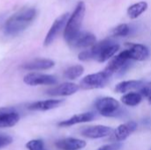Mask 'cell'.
<instances>
[{"label": "cell", "instance_id": "obj_1", "mask_svg": "<svg viewBox=\"0 0 151 150\" xmlns=\"http://www.w3.org/2000/svg\"><path fill=\"white\" fill-rule=\"evenodd\" d=\"M37 11L34 7H25L10 16L4 25V32L8 36H17L24 32L35 19Z\"/></svg>", "mask_w": 151, "mask_h": 150}, {"label": "cell", "instance_id": "obj_24", "mask_svg": "<svg viewBox=\"0 0 151 150\" xmlns=\"http://www.w3.org/2000/svg\"><path fill=\"white\" fill-rule=\"evenodd\" d=\"M26 147L28 150H44V143L42 140H33L27 142Z\"/></svg>", "mask_w": 151, "mask_h": 150}, {"label": "cell", "instance_id": "obj_2", "mask_svg": "<svg viewBox=\"0 0 151 150\" xmlns=\"http://www.w3.org/2000/svg\"><path fill=\"white\" fill-rule=\"evenodd\" d=\"M119 50V45L110 39H105L102 42L95 43L89 50L81 51L79 54L81 61L96 60L99 63H104L112 57Z\"/></svg>", "mask_w": 151, "mask_h": 150}, {"label": "cell", "instance_id": "obj_8", "mask_svg": "<svg viewBox=\"0 0 151 150\" xmlns=\"http://www.w3.org/2000/svg\"><path fill=\"white\" fill-rule=\"evenodd\" d=\"M24 83L28 86H39V85H54L57 83V78L50 74H43L38 72L27 73L24 79Z\"/></svg>", "mask_w": 151, "mask_h": 150}, {"label": "cell", "instance_id": "obj_21", "mask_svg": "<svg viewBox=\"0 0 151 150\" xmlns=\"http://www.w3.org/2000/svg\"><path fill=\"white\" fill-rule=\"evenodd\" d=\"M142 100V95L141 93L131 92L121 97V102L127 106H136Z\"/></svg>", "mask_w": 151, "mask_h": 150}, {"label": "cell", "instance_id": "obj_26", "mask_svg": "<svg viewBox=\"0 0 151 150\" xmlns=\"http://www.w3.org/2000/svg\"><path fill=\"white\" fill-rule=\"evenodd\" d=\"M12 142V137L8 136V135H3L0 134V149L6 147L8 145H10Z\"/></svg>", "mask_w": 151, "mask_h": 150}, {"label": "cell", "instance_id": "obj_3", "mask_svg": "<svg viewBox=\"0 0 151 150\" xmlns=\"http://www.w3.org/2000/svg\"><path fill=\"white\" fill-rule=\"evenodd\" d=\"M85 11H86V5L84 2L81 1L78 3L73 12L69 17L64 31V38L68 44L81 33L80 30H81L82 20L84 19Z\"/></svg>", "mask_w": 151, "mask_h": 150}, {"label": "cell", "instance_id": "obj_23", "mask_svg": "<svg viewBox=\"0 0 151 150\" xmlns=\"http://www.w3.org/2000/svg\"><path fill=\"white\" fill-rule=\"evenodd\" d=\"M130 33V27L127 24H120L112 29V36H127Z\"/></svg>", "mask_w": 151, "mask_h": 150}, {"label": "cell", "instance_id": "obj_5", "mask_svg": "<svg viewBox=\"0 0 151 150\" xmlns=\"http://www.w3.org/2000/svg\"><path fill=\"white\" fill-rule=\"evenodd\" d=\"M98 112L105 117H115L119 112V103L112 97H103L96 100L95 103Z\"/></svg>", "mask_w": 151, "mask_h": 150}, {"label": "cell", "instance_id": "obj_14", "mask_svg": "<svg viewBox=\"0 0 151 150\" xmlns=\"http://www.w3.org/2000/svg\"><path fill=\"white\" fill-rule=\"evenodd\" d=\"M113 130L111 127L104 126H88L81 131V134L89 139H98L106 137L112 133Z\"/></svg>", "mask_w": 151, "mask_h": 150}, {"label": "cell", "instance_id": "obj_17", "mask_svg": "<svg viewBox=\"0 0 151 150\" xmlns=\"http://www.w3.org/2000/svg\"><path fill=\"white\" fill-rule=\"evenodd\" d=\"M56 146L60 150H79L86 146V142L75 138H65L58 141Z\"/></svg>", "mask_w": 151, "mask_h": 150}, {"label": "cell", "instance_id": "obj_12", "mask_svg": "<svg viewBox=\"0 0 151 150\" xmlns=\"http://www.w3.org/2000/svg\"><path fill=\"white\" fill-rule=\"evenodd\" d=\"M79 88L80 87L74 83L65 82L52 88H50L46 91V94L51 96H67L76 93L79 90Z\"/></svg>", "mask_w": 151, "mask_h": 150}, {"label": "cell", "instance_id": "obj_18", "mask_svg": "<svg viewBox=\"0 0 151 150\" xmlns=\"http://www.w3.org/2000/svg\"><path fill=\"white\" fill-rule=\"evenodd\" d=\"M95 118V115L92 112H85V113H81V114H77L73 116L72 118L61 121L60 123H58V126L60 127H67V126H72L73 125L76 124H80V123H86V122H89L91 120H93Z\"/></svg>", "mask_w": 151, "mask_h": 150}, {"label": "cell", "instance_id": "obj_19", "mask_svg": "<svg viewBox=\"0 0 151 150\" xmlns=\"http://www.w3.org/2000/svg\"><path fill=\"white\" fill-rule=\"evenodd\" d=\"M143 85V82L142 80H127L122 81L119 84H117L115 88V91L117 93H127L130 90L141 88Z\"/></svg>", "mask_w": 151, "mask_h": 150}, {"label": "cell", "instance_id": "obj_13", "mask_svg": "<svg viewBox=\"0 0 151 150\" xmlns=\"http://www.w3.org/2000/svg\"><path fill=\"white\" fill-rule=\"evenodd\" d=\"M55 65V63L50 59L36 58L21 65L20 68L25 71H43L49 70Z\"/></svg>", "mask_w": 151, "mask_h": 150}, {"label": "cell", "instance_id": "obj_28", "mask_svg": "<svg viewBox=\"0 0 151 150\" xmlns=\"http://www.w3.org/2000/svg\"><path fill=\"white\" fill-rule=\"evenodd\" d=\"M150 150H151V149H150Z\"/></svg>", "mask_w": 151, "mask_h": 150}, {"label": "cell", "instance_id": "obj_20", "mask_svg": "<svg viewBox=\"0 0 151 150\" xmlns=\"http://www.w3.org/2000/svg\"><path fill=\"white\" fill-rule=\"evenodd\" d=\"M148 9V4L144 1L136 3L127 9V14L130 19H137L141 14H142Z\"/></svg>", "mask_w": 151, "mask_h": 150}, {"label": "cell", "instance_id": "obj_11", "mask_svg": "<svg viewBox=\"0 0 151 150\" xmlns=\"http://www.w3.org/2000/svg\"><path fill=\"white\" fill-rule=\"evenodd\" d=\"M128 48L126 50L128 57L132 60L142 61L149 57V50L146 46L139 43H127Z\"/></svg>", "mask_w": 151, "mask_h": 150}, {"label": "cell", "instance_id": "obj_10", "mask_svg": "<svg viewBox=\"0 0 151 150\" xmlns=\"http://www.w3.org/2000/svg\"><path fill=\"white\" fill-rule=\"evenodd\" d=\"M137 129V124L134 121H130L120 125L115 131L112 132L111 134L110 140L111 141H120L126 140L130 134H132Z\"/></svg>", "mask_w": 151, "mask_h": 150}, {"label": "cell", "instance_id": "obj_7", "mask_svg": "<svg viewBox=\"0 0 151 150\" xmlns=\"http://www.w3.org/2000/svg\"><path fill=\"white\" fill-rule=\"evenodd\" d=\"M69 17H70L69 13L66 12V13H64V14L60 15L59 17H58L55 19V21L53 22L50 29L47 33L46 37L44 39V46H49V45H50L54 42V40L60 34L61 30L66 25V22H67Z\"/></svg>", "mask_w": 151, "mask_h": 150}, {"label": "cell", "instance_id": "obj_4", "mask_svg": "<svg viewBox=\"0 0 151 150\" xmlns=\"http://www.w3.org/2000/svg\"><path fill=\"white\" fill-rule=\"evenodd\" d=\"M111 77V75L106 71L89 74L81 80L80 86L83 89L101 88H104L108 83Z\"/></svg>", "mask_w": 151, "mask_h": 150}, {"label": "cell", "instance_id": "obj_6", "mask_svg": "<svg viewBox=\"0 0 151 150\" xmlns=\"http://www.w3.org/2000/svg\"><path fill=\"white\" fill-rule=\"evenodd\" d=\"M130 60L131 59L128 57L126 50H124L120 52L119 55L113 57L112 59H111L104 71L109 72L111 75L117 72H123L127 69Z\"/></svg>", "mask_w": 151, "mask_h": 150}, {"label": "cell", "instance_id": "obj_25", "mask_svg": "<svg viewBox=\"0 0 151 150\" xmlns=\"http://www.w3.org/2000/svg\"><path fill=\"white\" fill-rule=\"evenodd\" d=\"M140 93L142 97H146L148 99L149 103L151 104V82L146 85H142L140 89Z\"/></svg>", "mask_w": 151, "mask_h": 150}, {"label": "cell", "instance_id": "obj_27", "mask_svg": "<svg viewBox=\"0 0 151 150\" xmlns=\"http://www.w3.org/2000/svg\"><path fill=\"white\" fill-rule=\"evenodd\" d=\"M121 148H122V144L115 142L111 145H104L96 150H120Z\"/></svg>", "mask_w": 151, "mask_h": 150}, {"label": "cell", "instance_id": "obj_9", "mask_svg": "<svg viewBox=\"0 0 151 150\" xmlns=\"http://www.w3.org/2000/svg\"><path fill=\"white\" fill-rule=\"evenodd\" d=\"M20 117L19 112L11 107L0 108V128L12 127L15 126Z\"/></svg>", "mask_w": 151, "mask_h": 150}, {"label": "cell", "instance_id": "obj_22", "mask_svg": "<svg viewBox=\"0 0 151 150\" xmlns=\"http://www.w3.org/2000/svg\"><path fill=\"white\" fill-rule=\"evenodd\" d=\"M83 72H84V67L82 65H77L67 68L64 72V76L68 80H75L79 78L83 73Z\"/></svg>", "mask_w": 151, "mask_h": 150}, {"label": "cell", "instance_id": "obj_15", "mask_svg": "<svg viewBox=\"0 0 151 150\" xmlns=\"http://www.w3.org/2000/svg\"><path fill=\"white\" fill-rule=\"evenodd\" d=\"M96 36L90 33H80L70 43L73 48L81 49V48H87L94 45L96 43Z\"/></svg>", "mask_w": 151, "mask_h": 150}, {"label": "cell", "instance_id": "obj_16", "mask_svg": "<svg viewBox=\"0 0 151 150\" xmlns=\"http://www.w3.org/2000/svg\"><path fill=\"white\" fill-rule=\"evenodd\" d=\"M63 100L58 99H50V100H44V101H38L35 102L27 106L29 111H50L55 108H58L63 103Z\"/></svg>", "mask_w": 151, "mask_h": 150}]
</instances>
